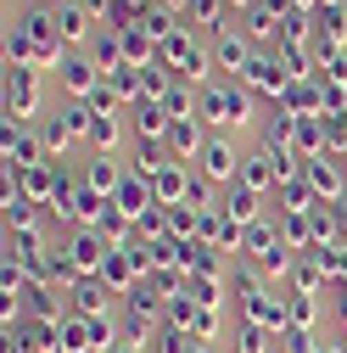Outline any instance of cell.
Segmentation results:
<instances>
[{"instance_id":"1","label":"cell","mask_w":347,"mask_h":353,"mask_svg":"<svg viewBox=\"0 0 347 353\" xmlns=\"http://www.w3.org/2000/svg\"><path fill=\"white\" fill-rule=\"evenodd\" d=\"M252 107H257V96L246 90L241 79H213V84H202L196 118L213 129V135H230V129H246L252 123Z\"/></svg>"},{"instance_id":"2","label":"cell","mask_w":347,"mask_h":353,"mask_svg":"<svg viewBox=\"0 0 347 353\" xmlns=\"http://www.w3.org/2000/svg\"><path fill=\"white\" fill-rule=\"evenodd\" d=\"M157 62L174 73V79H185V84H213V51H207V34L202 28H180V34H168L162 46H157Z\"/></svg>"},{"instance_id":"3","label":"cell","mask_w":347,"mask_h":353,"mask_svg":"<svg viewBox=\"0 0 347 353\" xmlns=\"http://www.w3.org/2000/svg\"><path fill=\"white\" fill-rule=\"evenodd\" d=\"M241 157H246V152H235L230 135H207V146H202V157H196V174H202L213 191H230V185H241Z\"/></svg>"},{"instance_id":"4","label":"cell","mask_w":347,"mask_h":353,"mask_svg":"<svg viewBox=\"0 0 347 353\" xmlns=\"http://www.w3.org/2000/svg\"><path fill=\"white\" fill-rule=\"evenodd\" d=\"M207 51H213V73H224V79H241L252 68V57H257L246 28H235V23H224L219 34H207Z\"/></svg>"},{"instance_id":"5","label":"cell","mask_w":347,"mask_h":353,"mask_svg":"<svg viewBox=\"0 0 347 353\" xmlns=\"http://www.w3.org/2000/svg\"><path fill=\"white\" fill-rule=\"evenodd\" d=\"M62 258L73 263L84 281H101L107 258H112V241H107L101 230H67V236H62Z\"/></svg>"},{"instance_id":"6","label":"cell","mask_w":347,"mask_h":353,"mask_svg":"<svg viewBox=\"0 0 347 353\" xmlns=\"http://www.w3.org/2000/svg\"><path fill=\"white\" fill-rule=\"evenodd\" d=\"M101 62L90 57V51H67L62 57V68H56V90L67 96V101H90L96 90H101Z\"/></svg>"},{"instance_id":"7","label":"cell","mask_w":347,"mask_h":353,"mask_svg":"<svg viewBox=\"0 0 347 353\" xmlns=\"http://www.w3.org/2000/svg\"><path fill=\"white\" fill-rule=\"evenodd\" d=\"M291 79H297V73L286 68V57H280V51H257V57H252V68L241 73V84H246L257 101H280Z\"/></svg>"},{"instance_id":"8","label":"cell","mask_w":347,"mask_h":353,"mask_svg":"<svg viewBox=\"0 0 347 353\" xmlns=\"http://www.w3.org/2000/svg\"><path fill=\"white\" fill-rule=\"evenodd\" d=\"M39 68H12L6 62V118L12 123H34L39 118Z\"/></svg>"},{"instance_id":"9","label":"cell","mask_w":347,"mask_h":353,"mask_svg":"<svg viewBox=\"0 0 347 353\" xmlns=\"http://www.w3.org/2000/svg\"><path fill=\"white\" fill-rule=\"evenodd\" d=\"M107 23L84 6V0H67V6H56V34H62V46L67 51H90V39L101 34Z\"/></svg>"},{"instance_id":"10","label":"cell","mask_w":347,"mask_h":353,"mask_svg":"<svg viewBox=\"0 0 347 353\" xmlns=\"http://www.w3.org/2000/svg\"><path fill=\"white\" fill-rule=\"evenodd\" d=\"M302 180H308L314 185V196L319 202H330V208H341L347 202V168H341V157H308V163H302Z\"/></svg>"},{"instance_id":"11","label":"cell","mask_w":347,"mask_h":353,"mask_svg":"<svg viewBox=\"0 0 347 353\" xmlns=\"http://www.w3.org/2000/svg\"><path fill=\"white\" fill-rule=\"evenodd\" d=\"M202 146H207V123H202V118H174V129H168V157H180V163L196 168Z\"/></svg>"},{"instance_id":"12","label":"cell","mask_w":347,"mask_h":353,"mask_svg":"<svg viewBox=\"0 0 347 353\" xmlns=\"http://www.w3.org/2000/svg\"><path fill=\"white\" fill-rule=\"evenodd\" d=\"M129 180V174L118 168V157L112 152H90V157H84V185H90V191H101L107 202L118 196V185Z\"/></svg>"},{"instance_id":"13","label":"cell","mask_w":347,"mask_h":353,"mask_svg":"<svg viewBox=\"0 0 347 353\" xmlns=\"http://www.w3.org/2000/svg\"><path fill=\"white\" fill-rule=\"evenodd\" d=\"M314 34L319 46H347V0H325L314 12Z\"/></svg>"},{"instance_id":"14","label":"cell","mask_w":347,"mask_h":353,"mask_svg":"<svg viewBox=\"0 0 347 353\" xmlns=\"http://www.w3.org/2000/svg\"><path fill=\"white\" fill-rule=\"evenodd\" d=\"M67 297H73V314H84V320H101V314H107V297H112V292H107V281H78Z\"/></svg>"},{"instance_id":"15","label":"cell","mask_w":347,"mask_h":353,"mask_svg":"<svg viewBox=\"0 0 347 353\" xmlns=\"http://www.w3.org/2000/svg\"><path fill=\"white\" fill-rule=\"evenodd\" d=\"M275 202H280V213H314V208H319V196H314V185L302 180V174H297V180H280V191H275Z\"/></svg>"},{"instance_id":"16","label":"cell","mask_w":347,"mask_h":353,"mask_svg":"<svg viewBox=\"0 0 347 353\" xmlns=\"http://www.w3.org/2000/svg\"><path fill=\"white\" fill-rule=\"evenodd\" d=\"M62 353H101L96 347V325L84 320V314H67L62 320Z\"/></svg>"},{"instance_id":"17","label":"cell","mask_w":347,"mask_h":353,"mask_svg":"<svg viewBox=\"0 0 347 353\" xmlns=\"http://www.w3.org/2000/svg\"><path fill=\"white\" fill-rule=\"evenodd\" d=\"M219 202H224V213L235 219L241 230H246V225H257V191H246V185H230Z\"/></svg>"},{"instance_id":"18","label":"cell","mask_w":347,"mask_h":353,"mask_svg":"<svg viewBox=\"0 0 347 353\" xmlns=\"http://www.w3.org/2000/svg\"><path fill=\"white\" fill-rule=\"evenodd\" d=\"M90 57L101 62V73H112V68H123V34H118V28H101V34L90 39Z\"/></svg>"},{"instance_id":"19","label":"cell","mask_w":347,"mask_h":353,"mask_svg":"<svg viewBox=\"0 0 347 353\" xmlns=\"http://www.w3.org/2000/svg\"><path fill=\"white\" fill-rule=\"evenodd\" d=\"M314 320H319V303L302 292H286V331H308Z\"/></svg>"},{"instance_id":"20","label":"cell","mask_w":347,"mask_h":353,"mask_svg":"<svg viewBox=\"0 0 347 353\" xmlns=\"http://www.w3.org/2000/svg\"><path fill=\"white\" fill-rule=\"evenodd\" d=\"M196 101H202V90H196V84H185V79H174V90L162 96L168 118H196Z\"/></svg>"},{"instance_id":"21","label":"cell","mask_w":347,"mask_h":353,"mask_svg":"<svg viewBox=\"0 0 347 353\" xmlns=\"http://www.w3.org/2000/svg\"><path fill=\"white\" fill-rule=\"evenodd\" d=\"M118 141H123L118 112H101V118H96V129H90V152H118Z\"/></svg>"},{"instance_id":"22","label":"cell","mask_w":347,"mask_h":353,"mask_svg":"<svg viewBox=\"0 0 347 353\" xmlns=\"http://www.w3.org/2000/svg\"><path fill=\"white\" fill-rule=\"evenodd\" d=\"M56 112L67 118V129H73L78 141H90V129H96V118H101V112H96L90 101H67V107H56Z\"/></svg>"},{"instance_id":"23","label":"cell","mask_w":347,"mask_h":353,"mask_svg":"<svg viewBox=\"0 0 347 353\" xmlns=\"http://www.w3.org/2000/svg\"><path fill=\"white\" fill-rule=\"evenodd\" d=\"M39 135H45V146H51L56 157H62V152H67V146L78 141L73 129H67V118H62V112H51V118H39Z\"/></svg>"},{"instance_id":"24","label":"cell","mask_w":347,"mask_h":353,"mask_svg":"<svg viewBox=\"0 0 347 353\" xmlns=\"http://www.w3.org/2000/svg\"><path fill=\"white\" fill-rule=\"evenodd\" d=\"M191 297L202 308H224V275H191Z\"/></svg>"},{"instance_id":"25","label":"cell","mask_w":347,"mask_h":353,"mask_svg":"<svg viewBox=\"0 0 347 353\" xmlns=\"http://www.w3.org/2000/svg\"><path fill=\"white\" fill-rule=\"evenodd\" d=\"M235 353H269V325H241V336H235Z\"/></svg>"},{"instance_id":"26","label":"cell","mask_w":347,"mask_h":353,"mask_svg":"<svg viewBox=\"0 0 347 353\" xmlns=\"http://www.w3.org/2000/svg\"><path fill=\"white\" fill-rule=\"evenodd\" d=\"M219 331H224V320H219V308H202V314H196V325H191V336H196V342H213Z\"/></svg>"},{"instance_id":"27","label":"cell","mask_w":347,"mask_h":353,"mask_svg":"<svg viewBox=\"0 0 347 353\" xmlns=\"http://www.w3.org/2000/svg\"><path fill=\"white\" fill-rule=\"evenodd\" d=\"M112 353H151V347H146V342H118Z\"/></svg>"},{"instance_id":"28","label":"cell","mask_w":347,"mask_h":353,"mask_svg":"<svg viewBox=\"0 0 347 353\" xmlns=\"http://www.w3.org/2000/svg\"><path fill=\"white\" fill-rule=\"evenodd\" d=\"M162 6H174V12H185V6H191V0H162Z\"/></svg>"},{"instance_id":"29","label":"cell","mask_w":347,"mask_h":353,"mask_svg":"<svg viewBox=\"0 0 347 353\" xmlns=\"http://www.w3.org/2000/svg\"><path fill=\"white\" fill-rule=\"evenodd\" d=\"M45 6H51V12H56V6H67V0H45Z\"/></svg>"},{"instance_id":"30","label":"cell","mask_w":347,"mask_h":353,"mask_svg":"<svg viewBox=\"0 0 347 353\" xmlns=\"http://www.w3.org/2000/svg\"><path fill=\"white\" fill-rule=\"evenodd\" d=\"M325 353H347V347H325Z\"/></svg>"}]
</instances>
